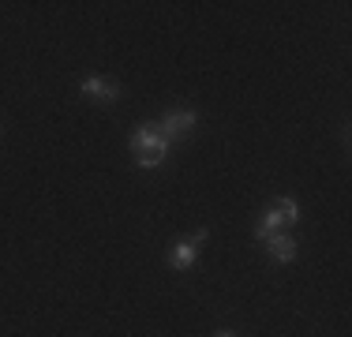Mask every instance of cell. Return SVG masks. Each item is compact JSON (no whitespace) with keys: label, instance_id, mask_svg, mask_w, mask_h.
<instances>
[{"label":"cell","instance_id":"3","mask_svg":"<svg viewBox=\"0 0 352 337\" xmlns=\"http://www.w3.org/2000/svg\"><path fill=\"white\" fill-rule=\"evenodd\" d=\"M210 240V229H195L191 236H184V240H176L173 248H169V266L173 270H191L195 266V259H199V243H206Z\"/></svg>","mask_w":352,"mask_h":337},{"label":"cell","instance_id":"5","mask_svg":"<svg viewBox=\"0 0 352 337\" xmlns=\"http://www.w3.org/2000/svg\"><path fill=\"white\" fill-rule=\"evenodd\" d=\"M263 243H266V251H270L274 263H292V259L300 255V240L292 232H274L270 240H263Z\"/></svg>","mask_w":352,"mask_h":337},{"label":"cell","instance_id":"2","mask_svg":"<svg viewBox=\"0 0 352 337\" xmlns=\"http://www.w3.org/2000/svg\"><path fill=\"white\" fill-rule=\"evenodd\" d=\"M195 124H199V113L191 105H180V109H169V113L157 120V131L169 142H176V139H188V135L195 131Z\"/></svg>","mask_w":352,"mask_h":337},{"label":"cell","instance_id":"1","mask_svg":"<svg viewBox=\"0 0 352 337\" xmlns=\"http://www.w3.org/2000/svg\"><path fill=\"white\" fill-rule=\"evenodd\" d=\"M128 146H131V154H135V165L139 168H157L165 157H169L173 142L157 131V124H135Z\"/></svg>","mask_w":352,"mask_h":337},{"label":"cell","instance_id":"8","mask_svg":"<svg viewBox=\"0 0 352 337\" xmlns=\"http://www.w3.org/2000/svg\"><path fill=\"white\" fill-rule=\"evenodd\" d=\"M214 337H236V334H232V330H217Z\"/></svg>","mask_w":352,"mask_h":337},{"label":"cell","instance_id":"6","mask_svg":"<svg viewBox=\"0 0 352 337\" xmlns=\"http://www.w3.org/2000/svg\"><path fill=\"white\" fill-rule=\"evenodd\" d=\"M274 232H281V214L274 206H266L263 214H258V225H255V236L258 240H270Z\"/></svg>","mask_w":352,"mask_h":337},{"label":"cell","instance_id":"4","mask_svg":"<svg viewBox=\"0 0 352 337\" xmlns=\"http://www.w3.org/2000/svg\"><path fill=\"white\" fill-rule=\"evenodd\" d=\"M79 94L90 98V101H98V105H109V101H116L124 94V87H120V83H113V79H105V75H87V79L79 83Z\"/></svg>","mask_w":352,"mask_h":337},{"label":"cell","instance_id":"7","mask_svg":"<svg viewBox=\"0 0 352 337\" xmlns=\"http://www.w3.org/2000/svg\"><path fill=\"white\" fill-rule=\"evenodd\" d=\"M274 210L281 214V225H300V202H296V199L285 195V199L274 202Z\"/></svg>","mask_w":352,"mask_h":337},{"label":"cell","instance_id":"9","mask_svg":"<svg viewBox=\"0 0 352 337\" xmlns=\"http://www.w3.org/2000/svg\"><path fill=\"white\" fill-rule=\"evenodd\" d=\"M0 135H4V128H0Z\"/></svg>","mask_w":352,"mask_h":337}]
</instances>
